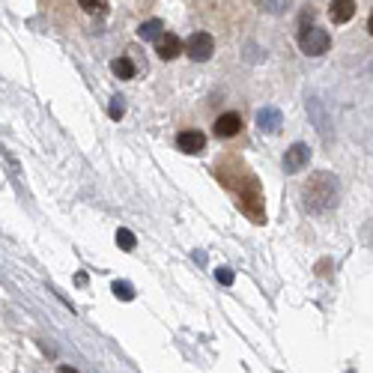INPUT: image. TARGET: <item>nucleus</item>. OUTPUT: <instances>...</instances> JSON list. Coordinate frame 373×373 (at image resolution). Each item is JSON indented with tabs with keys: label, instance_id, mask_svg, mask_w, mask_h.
<instances>
[{
	"label": "nucleus",
	"instance_id": "f257e3e1",
	"mask_svg": "<svg viewBox=\"0 0 373 373\" xmlns=\"http://www.w3.org/2000/svg\"><path fill=\"white\" fill-rule=\"evenodd\" d=\"M335 203H337V179L329 170L313 173L302 188V206L308 212H326Z\"/></svg>",
	"mask_w": 373,
	"mask_h": 373
},
{
	"label": "nucleus",
	"instance_id": "f03ea898",
	"mask_svg": "<svg viewBox=\"0 0 373 373\" xmlns=\"http://www.w3.org/2000/svg\"><path fill=\"white\" fill-rule=\"evenodd\" d=\"M298 48H302L308 57H320V54H326L329 48H331V36H329V30H322V27H305L302 33H298Z\"/></svg>",
	"mask_w": 373,
	"mask_h": 373
},
{
	"label": "nucleus",
	"instance_id": "7ed1b4c3",
	"mask_svg": "<svg viewBox=\"0 0 373 373\" xmlns=\"http://www.w3.org/2000/svg\"><path fill=\"white\" fill-rule=\"evenodd\" d=\"M182 48H185V54L192 57V60L206 63V60H209V57L215 54V39H212V33L197 30V33H192V36H188V42L182 45Z\"/></svg>",
	"mask_w": 373,
	"mask_h": 373
},
{
	"label": "nucleus",
	"instance_id": "20e7f679",
	"mask_svg": "<svg viewBox=\"0 0 373 373\" xmlns=\"http://www.w3.org/2000/svg\"><path fill=\"white\" fill-rule=\"evenodd\" d=\"M311 162V146L308 144H293L284 153V173H298Z\"/></svg>",
	"mask_w": 373,
	"mask_h": 373
},
{
	"label": "nucleus",
	"instance_id": "39448f33",
	"mask_svg": "<svg viewBox=\"0 0 373 373\" xmlns=\"http://www.w3.org/2000/svg\"><path fill=\"white\" fill-rule=\"evenodd\" d=\"M177 146L188 155H201L206 149V135L203 131H197V129H185V131H179L177 135Z\"/></svg>",
	"mask_w": 373,
	"mask_h": 373
},
{
	"label": "nucleus",
	"instance_id": "423d86ee",
	"mask_svg": "<svg viewBox=\"0 0 373 373\" xmlns=\"http://www.w3.org/2000/svg\"><path fill=\"white\" fill-rule=\"evenodd\" d=\"M257 126H260V131H266V135H278L281 126H284V114L272 105L260 107V111H257Z\"/></svg>",
	"mask_w": 373,
	"mask_h": 373
},
{
	"label": "nucleus",
	"instance_id": "0eeeda50",
	"mask_svg": "<svg viewBox=\"0 0 373 373\" xmlns=\"http://www.w3.org/2000/svg\"><path fill=\"white\" fill-rule=\"evenodd\" d=\"M239 131H242V117L236 111H227L215 120V135L218 138H236Z\"/></svg>",
	"mask_w": 373,
	"mask_h": 373
},
{
	"label": "nucleus",
	"instance_id": "6e6552de",
	"mask_svg": "<svg viewBox=\"0 0 373 373\" xmlns=\"http://www.w3.org/2000/svg\"><path fill=\"white\" fill-rule=\"evenodd\" d=\"M179 54H182V39L177 33H164L159 39V57L162 60H173V57H179Z\"/></svg>",
	"mask_w": 373,
	"mask_h": 373
},
{
	"label": "nucleus",
	"instance_id": "1a4fd4ad",
	"mask_svg": "<svg viewBox=\"0 0 373 373\" xmlns=\"http://www.w3.org/2000/svg\"><path fill=\"white\" fill-rule=\"evenodd\" d=\"M352 15H355V3H352V0H337V3H331V10H329V18L335 21V24L350 21Z\"/></svg>",
	"mask_w": 373,
	"mask_h": 373
},
{
	"label": "nucleus",
	"instance_id": "9d476101",
	"mask_svg": "<svg viewBox=\"0 0 373 373\" xmlns=\"http://www.w3.org/2000/svg\"><path fill=\"white\" fill-rule=\"evenodd\" d=\"M138 36L146 39V42H159V39L164 36V24L159 18H149V21H144L138 27Z\"/></svg>",
	"mask_w": 373,
	"mask_h": 373
},
{
	"label": "nucleus",
	"instance_id": "9b49d317",
	"mask_svg": "<svg viewBox=\"0 0 373 373\" xmlns=\"http://www.w3.org/2000/svg\"><path fill=\"white\" fill-rule=\"evenodd\" d=\"M111 72L117 75L120 81H131V78H135V63H131L129 57H117V60L111 63Z\"/></svg>",
	"mask_w": 373,
	"mask_h": 373
},
{
	"label": "nucleus",
	"instance_id": "f8f14e48",
	"mask_svg": "<svg viewBox=\"0 0 373 373\" xmlns=\"http://www.w3.org/2000/svg\"><path fill=\"white\" fill-rule=\"evenodd\" d=\"M114 296L123 298V302H131V298H135V287H131L129 281H114Z\"/></svg>",
	"mask_w": 373,
	"mask_h": 373
},
{
	"label": "nucleus",
	"instance_id": "ddd939ff",
	"mask_svg": "<svg viewBox=\"0 0 373 373\" xmlns=\"http://www.w3.org/2000/svg\"><path fill=\"white\" fill-rule=\"evenodd\" d=\"M117 245L123 248V251H135V233H131V230H126V227H120L117 230Z\"/></svg>",
	"mask_w": 373,
	"mask_h": 373
},
{
	"label": "nucleus",
	"instance_id": "4468645a",
	"mask_svg": "<svg viewBox=\"0 0 373 373\" xmlns=\"http://www.w3.org/2000/svg\"><path fill=\"white\" fill-rule=\"evenodd\" d=\"M107 114H111V120H123V114H126V99L114 96L111 99V107H107Z\"/></svg>",
	"mask_w": 373,
	"mask_h": 373
},
{
	"label": "nucleus",
	"instance_id": "2eb2a0df",
	"mask_svg": "<svg viewBox=\"0 0 373 373\" xmlns=\"http://www.w3.org/2000/svg\"><path fill=\"white\" fill-rule=\"evenodd\" d=\"M215 278H218V284H224V287H230L233 284V269H227V266H221V269H215Z\"/></svg>",
	"mask_w": 373,
	"mask_h": 373
},
{
	"label": "nucleus",
	"instance_id": "dca6fc26",
	"mask_svg": "<svg viewBox=\"0 0 373 373\" xmlns=\"http://www.w3.org/2000/svg\"><path fill=\"white\" fill-rule=\"evenodd\" d=\"M81 6H84V12H105L107 10V3H90V0H84Z\"/></svg>",
	"mask_w": 373,
	"mask_h": 373
},
{
	"label": "nucleus",
	"instance_id": "f3484780",
	"mask_svg": "<svg viewBox=\"0 0 373 373\" xmlns=\"http://www.w3.org/2000/svg\"><path fill=\"white\" fill-rule=\"evenodd\" d=\"M57 373H78V370L69 368V364H60V368H57Z\"/></svg>",
	"mask_w": 373,
	"mask_h": 373
},
{
	"label": "nucleus",
	"instance_id": "a211bd4d",
	"mask_svg": "<svg viewBox=\"0 0 373 373\" xmlns=\"http://www.w3.org/2000/svg\"><path fill=\"white\" fill-rule=\"evenodd\" d=\"M368 30H370V36H373V12H370V18H368Z\"/></svg>",
	"mask_w": 373,
	"mask_h": 373
},
{
	"label": "nucleus",
	"instance_id": "6ab92c4d",
	"mask_svg": "<svg viewBox=\"0 0 373 373\" xmlns=\"http://www.w3.org/2000/svg\"><path fill=\"white\" fill-rule=\"evenodd\" d=\"M370 69H373V63H370Z\"/></svg>",
	"mask_w": 373,
	"mask_h": 373
}]
</instances>
